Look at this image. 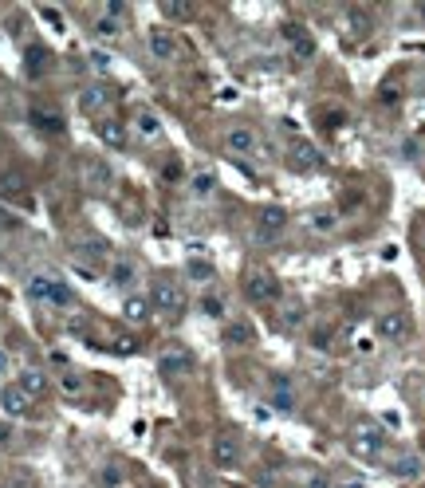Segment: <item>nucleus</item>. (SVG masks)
Masks as SVG:
<instances>
[{
	"label": "nucleus",
	"mask_w": 425,
	"mask_h": 488,
	"mask_svg": "<svg viewBox=\"0 0 425 488\" xmlns=\"http://www.w3.org/2000/svg\"><path fill=\"white\" fill-rule=\"evenodd\" d=\"M28 299L48 304V307H67L71 304V288H67L60 276H51V272H36V276L28 280Z\"/></svg>",
	"instance_id": "nucleus-1"
},
{
	"label": "nucleus",
	"mask_w": 425,
	"mask_h": 488,
	"mask_svg": "<svg viewBox=\"0 0 425 488\" xmlns=\"http://www.w3.org/2000/svg\"><path fill=\"white\" fill-rule=\"evenodd\" d=\"M386 449V433L374 426V421H358V426L351 429V453L354 457H378V453Z\"/></svg>",
	"instance_id": "nucleus-2"
},
{
	"label": "nucleus",
	"mask_w": 425,
	"mask_h": 488,
	"mask_svg": "<svg viewBox=\"0 0 425 488\" xmlns=\"http://www.w3.org/2000/svg\"><path fill=\"white\" fill-rule=\"evenodd\" d=\"M150 307L162 311V315H182L185 311V292L173 280H158L154 292H150Z\"/></svg>",
	"instance_id": "nucleus-3"
},
{
	"label": "nucleus",
	"mask_w": 425,
	"mask_h": 488,
	"mask_svg": "<svg viewBox=\"0 0 425 488\" xmlns=\"http://www.w3.org/2000/svg\"><path fill=\"white\" fill-rule=\"evenodd\" d=\"M225 146H229V154H236V158H260V138H256V130H248V126H232L229 134H225Z\"/></svg>",
	"instance_id": "nucleus-4"
},
{
	"label": "nucleus",
	"mask_w": 425,
	"mask_h": 488,
	"mask_svg": "<svg viewBox=\"0 0 425 488\" xmlns=\"http://www.w3.org/2000/svg\"><path fill=\"white\" fill-rule=\"evenodd\" d=\"M244 295H248L252 304H272L279 295V280L268 276V272H252V276L244 280Z\"/></svg>",
	"instance_id": "nucleus-5"
},
{
	"label": "nucleus",
	"mask_w": 425,
	"mask_h": 488,
	"mask_svg": "<svg viewBox=\"0 0 425 488\" xmlns=\"http://www.w3.org/2000/svg\"><path fill=\"white\" fill-rule=\"evenodd\" d=\"M213 464L217 469H236L241 464V437H232V433L213 437Z\"/></svg>",
	"instance_id": "nucleus-6"
},
{
	"label": "nucleus",
	"mask_w": 425,
	"mask_h": 488,
	"mask_svg": "<svg viewBox=\"0 0 425 488\" xmlns=\"http://www.w3.org/2000/svg\"><path fill=\"white\" fill-rule=\"evenodd\" d=\"M378 335L382 339H406L410 335V315L406 311H382L378 315Z\"/></svg>",
	"instance_id": "nucleus-7"
},
{
	"label": "nucleus",
	"mask_w": 425,
	"mask_h": 488,
	"mask_svg": "<svg viewBox=\"0 0 425 488\" xmlns=\"http://www.w3.org/2000/svg\"><path fill=\"white\" fill-rule=\"evenodd\" d=\"M284 225H288V213H284L279 205H268V209H260V220H256V236H260V241H268V236L284 232Z\"/></svg>",
	"instance_id": "nucleus-8"
},
{
	"label": "nucleus",
	"mask_w": 425,
	"mask_h": 488,
	"mask_svg": "<svg viewBox=\"0 0 425 488\" xmlns=\"http://www.w3.org/2000/svg\"><path fill=\"white\" fill-rule=\"evenodd\" d=\"M158 370L162 374H189V370H193V354L182 351V347H170V351H162Z\"/></svg>",
	"instance_id": "nucleus-9"
},
{
	"label": "nucleus",
	"mask_w": 425,
	"mask_h": 488,
	"mask_svg": "<svg viewBox=\"0 0 425 488\" xmlns=\"http://www.w3.org/2000/svg\"><path fill=\"white\" fill-rule=\"evenodd\" d=\"M28 119H32V126L44 130V134H63V114H60V110L32 107V110H28Z\"/></svg>",
	"instance_id": "nucleus-10"
},
{
	"label": "nucleus",
	"mask_w": 425,
	"mask_h": 488,
	"mask_svg": "<svg viewBox=\"0 0 425 488\" xmlns=\"http://www.w3.org/2000/svg\"><path fill=\"white\" fill-rule=\"evenodd\" d=\"M272 406L284 410V414H292V410H295V390H292V382L284 378V374L272 378Z\"/></svg>",
	"instance_id": "nucleus-11"
},
{
	"label": "nucleus",
	"mask_w": 425,
	"mask_h": 488,
	"mask_svg": "<svg viewBox=\"0 0 425 488\" xmlns=\"http://www.w3.org/2000/svg\"><path fill=\"white\" fill-rule=\"evenodd\" d=\"M146 44H150V55H154V60H173V51H177V44H173V36L166 28H154Z\"/></svg>",
	"instance_id": "nucleus-12"
},
{
	"label": "nucleus",
	"mask_w": 425,
	"mask_h": 488,
	"mask_svg": "<svg viewBox=\"0 0 425 488\" xmlns=\"http://www.w3.org/2000/svg\"><path fill=\"white\" fill-rule=\"evenodd\" d=\"M0 406H4V414H28L32 398H28L20 386H4V394H0Z\"/></svg>",
	"instance_id": "nucleus-13"
},
{
	"label": "nucleus",
	"mask_w": 425,
	"mask_h": 488,
	"mask_svg": "<svg viewBox=\"0 0 425 488\" xmlns=\"http://www.w3.org/2000/svg\"><path fill=\"white\" fill-rule=\"evenodd\" d=\"M134 280H138V268H134V260L119 256L114 264H110V284H114V288H130Z\"/></svg>",
	"instance_id": "nucleus-14"
},
{
	"label": "nucleus",
	"mask_w": 425,
	"mask_h": 488,
	"mask_svg": "<svg viewBox=\"0 0 425 488\" xmlns=\"http://www.w3.org/2000/svg\"><path fill=\"white\" fill-rule=\"evenodd\" d=\"M134 130H138V138H162V122H158V114L154 110H138V119H134Z\"/></svg>",
	"instance_id": "nucleus-15"
},
{
	"label": "nucleus",
	"mask_w": 425,
	"mask_h": 488,
	"mask_svg": "<svg viewBox=\"0 0 425 488\" xmlns=\"http://www.w3.org/2000/svg\"><path fill=\"white\" fill-rule=\"evenodd\" d=\"M16 386H20V390H24L28 398H40V394L48 390V374H44V370H24Z\"/></svg>",
	"instance_id": "nucleus-16"
},
{
	"label": "nucleus",
	"mask_w": 425,
	"mask_h": 488,
	"mask_svg": "<svg viewBox=\"0 0 425 488\" xmlns=\"http://www.w3.org/2000/svg\"><path fill=\"white\" fill-rule=\"evenodd\" d=\"M110 103V91L107 87H87L83 95H79V107L87 110V114H95V110H103Z\"/></svg>",
	"instance_id": "nucleus-17"
},
{
	"label": "nucleus",
	"mask_w": 425,
	"mask_h": 488,
	"mask_svg": "<svg viewBox=\"0 0 425 488\" xmlns=\"http://www.w3.org/2000/svg\"><path fill=\"white\" fill-rule=\"evenodd\" d=\"M292 166H295V170H315V166H319V150H315V146H307V142H295V150H292Z\"/></svg>",
	"instance_id": "nucleus-18"
},
{
	"label": "nucleus",
	"mask_w": 425,
	"mask_h": 488,
	"mask_svg": "<svg viewBox=\"0 0 425 488\" xmlns=\"http://www.w3.org/2000/svg\"><path fill=\"white\" fill-rule=\"evenodd\" d=\"M83 177L91 189H103V185L110 182V170H107V162H87L83 166Z\"/></svg>",
	"instance_id": "nucleus-19"
},
{
	"label": "nucleus",
	"mask_w": 425,
	"mask_h": 488,
	"mask_svg": "<svg viewBox=\"0 0 425 488\" xmlns=\"http://www.w3.org/2000/svg\"><path fill=\"white\" fill-rule=\"evenodd\" d=\"M122 315L130 319V323H146V315H150V304L142 299V295H130V299L122 304Z\"/></svg>",
	"instance_id": "nucleus-20"
},
{
	"label": "nucleus",
	"mask_w": 425,
	"mask_h": 488,
	"mask_svg": "<svg viewBox=\"0 0 425 488\" xmlns=\"http://www.w3.org/2000/svg\"><path fill=\"white\" fill-rule=\"evenodd\" d=\"M98 138H103L107 146H126V130H122V122H98Z\"/></svg>",
	"instance_id": "nucleus-21"
},
{
	"label": "nucleus",
	"mask_w": 425,
	"mask_h": 488,
	"mask_svg": "<svg viewBox=\"0 0 425 488\" xmlns=\"http://www.w3.org/2000/svg\"><path fill=\"white\" fill-rule=\"evenodd\" d=\"M284 36L295 44V51H300V55H311V40L300 32V24H284Z\"/></svg>",
	"instance_id": "nucleus-22"
},
{
	"label": "nucleus",
	"mask_w": 425,
	"mask_h": 488,
	"mask_svg": "<svg viewBox=\"0 0 425 488\" xmlns=\"http://www.w3.org/2000/svg\"><path fill=\"white\" fill-rule=\"evenodd\" d=\"M213 185H217V177H213L209 170H201V173H193V185H189V189H193V197H209L213 193Z\"/></svg>",
	"instance_id": "nucleus-23"
},
{
	"label": "nucleus",
	"mask_w": 425,
	"mask_h": 488,
	"mask_svg": "<svg viewBox=\"0 0 425 488\" xmlns=\"http://www.w3.org/2000/svg\"><path fill=\"white\" fill-rule=\"evenodd\" d=\"M394 473L398 476H417L422 473V461H417V457H398V461H394Z\"/></svg>",
	"instance_id": "nucleus-24"
},
{
	"label": "nucleus",
	"mask_w": 425,
	"mask_h": 488,
	"mask_svg": "<svg viewBox=\"0 0 425 488\" xmlns=\"http://www.w3.org/2000/svg\"><path fill=\"white\" fill-rule=\"evenodd\" d=\"M60 386H63V394H79L83 390V374L67 370V374H60Z\"/></svg>",
	"instance_id": "nucleus-25"
},
{
	"label": "nucleus",
	"mask_w": 425,
	"mask_h": 488,
	"mask_svg": "<svg viewBox=\"0 0 425 488\" xmlns=\"http://www.w3.org/2000/svg\"><path fill=\"white\" fill-rule=\"evenodd\" d=\"M201 307H205V315H213V319L225 315V299H220V295H205V299H201Z\"/></svg>",
	"instance_id": "nucleus-26"
},
{
	"label": "nucleus",
	"mask_w": 425,
	"mask_h": 488,
	"mask_svg": "<svg viewBox=\"0 0 425 488\" xmlns=\"http://www.w3.org/2000/svg\"><path fill=\"white\" fill-rule=\"evenodd\" d=\"M79 252H87L91 260H107V244H103V241H87V244H79Z\"/></svg>",
	"instance_id": "nucleus-27"
},
{
	"label": "nucleus",
	"mask_w": 425,
	"mask_h": 488,
	"mask_svg": "<svg viewBox=\"0 0 425 488\" xmlns=\"http://www.w3.org/2000/svg\"><path fill=\"white\" fill-rule=\"evenodd\" d=\"M189 276H197V280L205 284V280H213V268H209V264H201V260H193V264H189Z\"/></svg>",
	"instance_id": "nucleus-28"
},
{
	"label": "nucleus",
	"mask_w": 425,
	"mask_h": 488,
	"mask_svg": "<svg viewBox=\"0 0 425 488\" xmlns=\"http://www.w3.org/2000/svg\"><path fill=\"white\" fill-rule=\"evenodd\" d=\"M229 339L232 342H248V339H252V331L244 327V323H232V327H229Z\"/></svg>",
	"instance_id": "nucleus-29"
},
{
	"label": "nucleus",
	"mask_w": 425,
	"mask_h": 488,
	"mask_svg": "<svg viewBox=\"0 0 425 488\" xmlns=\"http://www.w3.org/2000/svg\"><path fill=\"white\" fill-rule=\"evenodd\" d=\"M98 36H119V20H114V16L98 20Z\"/></svg>",
	"instance_id": "nucleus-30"
},
{
	"label": "nucleus",
	"mask_w": 425,
	"mask_h": 488,
	"mask_svg": "<svg viewBox=\"0 0 425 488\" xmlns=\"http://www.w3.org/2000/svg\"><path fill=\"white\" fill-rule=\"evenodd\" d=\"M162 12H166V16H177V20H182V16H189L193 8H189V4H162Z\"/></svg>",
	"instance_id": "nucleus-31"
},
{
	"label": "nucleus",
	"mask_w": 425,
	"mask_h": 488,
	"mask_svg": "<svg viewBox=\"0 0 425 488\" xmlns=\"http://www.w3.org/2000/svg\"><path fill=\"white\" fill-rule=\"evenodd\" d=\"M91 67H95V71H107L110 55H107V51H91Z\"/></svg>",
	"instance_id": "nucleus-32"
},
{
	"label": "nucleus",
	"mask_w": 425,
	"mask_h": 488,
	"mask_svg": "<svg viewBox=\"0 0 425 488\" xmlns=\"http://www.w3.org/2000/svg\"><path fill=\"white\" fill-rule=\"evenodd\" d=\"M40 67H44V51L32 48V51H28V71H40Z\"/></svg>",
	"instance_id": "nucleus-33"
},
{
	"label": "nucleus",
	"mask_w": 425,
	"mask_h": 488,
	"mask_svg": "<svg viewBox=\"0 0 425 488\" xmlns=\"http://www.w3.org/2000/svg\"><path fill=\"white\" fill-rule=\"evenodd\" d=\"M307 488H331V485H327V476H311V480H307Z\"/></svg>",
	"instance_id": "nucleus-34"
},
{
	"label": "nucleus",
	"mask_w": 425,
	"mask_h": 488,
	"mask_svg": "<svg viewBox=\"0 0 425 488\" xmlns=\"http://www.w3.org/2000/svg\"><path fill=\"white\" fill-rule=\"evenodd\" d=\"M0 374H8V351L0 347Z\"/></svg>",
	"instance_id": "nucleus-35"
},
{
	"label": "nucleus",
	"mask_w": 425,
	"mask_h": 488,
	"mask_svg": "<svg viewBox=\"0 0 425 488\" xmlns=\"http://www.w3.org/2000/svg\"><path fill=\"white\" fill-rule=\"evenodd\" d=\"M331 488H363L358 480H347V485H331Z\"/></svg>",
	"instance_id": "nucleus-36"
},
{
	"label": "nucleus",
	"mask_w": 425,
	"mask_h": 488,
	"mask_svg": "<svg viewBox=\"0 0 425 488\" xmlns=\"http://www.w3.org/2000/svg\"><path fill=\"white\" fill-rule=\"evenodd\" d=\"M422 16H425V8H422Z\"/></svg>",
	"instance_id": "nucleus-37"
},
{
	"label": "nucleus",
	"mask_w": 425,
	"mask_h": 488,
	"mask_svg": "<svg viewBox=\"0 0 425 488\" xmlns=\"http://www.w3.org/2000/svg\"><path fill=\"white\" fill-rule=\"evenodd\" d=\"M422 445H425V437H422Z\"/></svg>",
	"instance_id": "nucleus-38"
}]
</instances>
